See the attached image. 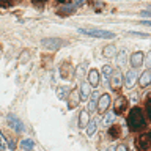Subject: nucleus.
Wrapping results in <instances>:
<instances>
[{"mask_svg":"<svg viewBox=\"0 0 151 151\" xmlns=\"http://www.w3.org/2000/svg\"><path fill=\"white\" fill-rule=\"evenodd\" d=\"M76 76H77L79 80H82V79L85 77V66H83V65H80V66H77V68H76Z\"/></svg>","mask_w":151,"mask_h":151,"instance_id":"obj_26","label":"nucleus"},{"mask_svg":"<svg viewBox=\"0 0 151 151\" xmlns=\"http://www.w3.org/2000/svg\"><path fill=\"white\" fill-rule=\"evenodd\" d=\"M8 146H9V150H14V148H16V142L11 139V140H9V143H8Z\"/></svg>","mask_w":151,"mask_h":151,"instance_id":"obj_36","label":"nucleus"},{"mask_svg":"<svg viewBox=\"0 0 151 151\" xmlns=\"http://www.w3.org/2000/svg\"><path fill=\"white\" fill-rule=\"evenodd\" d=\"M135 148L139 151H150L151 150V132L140 134L135 139Z\"/></svg>","mask_w":151,"mask_h":151,"instance_id":"obj_3","label":"nucleus"},{"mask_svg":"<svg viewBox=\"0 0 151 151\" xmlns=\"http://www.w3.org/2000/svg\"><path fill=\"white\" fill-rule=\"evenodd\" d=\"M127 126H129L131 131H139L145 126V116H143V112L140 110L139 107H134L132 110L129 112L127 115Z\"/></svg>","mask_w":151,"mask_h":151,"instance_id":"obj_1","label":"nucleus"},{"mask_svg":"<svg viewBox=\"0 0 151 151\" xmlns=\"http://www.w3.org/2000/svg\"><path fill=\"white\" fill-rule=\"evenodd\" d=\"M88 83L91 85V87H98V83H99V73L96 69H91L88 73Z\"/></svg>","mask_w":151,"mask_h":151,"instance_id":"obj_16","label":"nucleus"},{"mask_svg":"<svg viewBox=\"0 0 151 151\" xmlns=\"http://www.w3.org/2000/svg\"><path fill=\"white\" fill-rule=\"evenodd\" d=\"M109 135L113 137V139H120V135H121V127H120V126H112L110 129H109Z\"/></svg>","mask_w":151,"mask_h":151,"instance_id":"obj_22","label":"nucleus"},{"mask_svg":"<svg viewBox=\"0 0 151 151\" xmlns=\"http://www.w3.org/2000/svg\"><path fill=\"white\" fill-rule=\"evenodd\" d=\"M143 60H145V55L142 54V52H134V54L131 55V65L132 68H139V66L143 65Z\"/></svg>","mask_w":151,"mask_h":151,"instance_id":"obj_9","label":"nucleus"},{"mask_svg":"<svg viewBox=\"0 0 151 151\" xmlns=\"http://www.w3.org/2000/svg\"><path fill=\"white\" fill-rule=\"evenodd\" d=\"M85 2H87V0H74V5H76V8H77V6H82Z\"/></svg>","mask_w":151,"mask_h":151,"instance_id":"obj_34","label":"nucleus"},{"mask_svg":"<svg viewBox=\"0 0 151 151\" xmlns=\"http://www.w3.org/2000/svg\"><path fill=\"white\" fill-rule=\"evenodd\" d=\"M83 35L93 36V38H101V40H110V38H115V33L109 32V30H98V28H80L79 30Z\"/></svg>","mask_w":151,"mask_h":151,"instance_id":"obj_2","label":"nucleus"},{"mask_svg":"<svg viewBox=\"0 0 151 151\" xmlns=\"http://www.w3.org/2000/svg\"><path fill=\"white\" fill-rule=\"evenodd\" d=\"M143 63H146L148 66H151V50H150V54L146 55V61H143Z\"/></svg>","mask_w":151,"mask_h":151,"instance_id":"obj_35","label":"nucleus"},{"mask_svg":"<svg viewBox=\"0 0 151 151\" xmlns=\"http://www.w3.org/2000/svg\"><path fill=\"white\" fill-rule=\"evenodd\" d=\"M116 54V49H115V46H106L104 47V50H102V55L106 57V58H112L113 55Z\"/></svg>","mask_w":151,"mask_h":151,"instance_id":"obj_21","label":"nucleus"},{"mask_svg":"<svg viewBox=\"0 0 151 151\" xmlns=\"http://www.w3.org/2000/svg\"><path fill=\"white\" fill-rule=\"evenodd\" d=\"M69 87H66V85H61V87L57 88V96H58V99H65L66 96L69 94Z\"/></svg>","mask_w":151,"mask_h":151,"instance_id":"obj_18","label":"nucleus"},{"mask_svg":"<svg viewBox=\"0 0 151 151\" xmlns=\"http://www.w3.org/2000/svg\"><path fill=\"white\" fill-rule=\"evenodd\" d=\"M60 74H61L63 79H71L73 74H74V66L71 63H68V61H65V63L61 65V68H60Z\"/></svg>","mask_w":151,"mask_h":151,"instance_id":"obj_7","label":"nucleus"},{"mask_svg":"<svg viewBox=\"0 0 151 151\" xmlns=\"http://www.w3.org/2000/svg\"><path fill=\"white\" fill-rule=\"evenodd\" d=\"M90 96V83L88 82H82V85H80V98L83 99H88Z\"/></svg>","mask_w":151,"mask_h":151,"instance_id":"obj_17","label":"nucleus"},{"mask_svg":"<svg viewBox=\"0 0 151 151\" xmlns=\"http://www.w3.org/2000/svg\"><path fill=\"white\" fill-rule=\"evenodd\" d=\"M112 73H113V68L110 65H106V66H102V74H104V77H110L112 76Z\"/></svg>","mask_w":151,"mask_h":151,"instance_id":"obj_27","label":"nucleus"},{"mask_svg":"<svg viewBox=\"0 0 151 151\" xmlns=\"http://www.w3.org/2000/svg\"><path fill=\"white\" fill-rule=\"evenodd\" d=\"M121 83H123L121 73H120L118 69H115V71L112 73V76H110V85H112V88H113V90H120Z\"/></svg>","mask_w":151,"mask_h":151,"instance_id":"obj_6","label":"nucleus"},{"mask_svg":"<svg viewBox=\"0 0 151 151\" xmlns=\"http://www.w3.org/2000/svg\"><path fill=\"white\" fill-rule=\"evenodd\" d=\"M107 151H115V148H113V146H110V148H109Z\"/></svg>","mask_w":151,"mask_h":151,"instance_id":"obj_38","label":"nucleus"},{"mask_svg":"<svg viewBox=\"0 0 151 151\" xmlns=\"http://www.w3.org/2000/svg\"><path fill=\"white\" fill-rule=\"evenodd\" d=\"M74 11H76V5L74 3H71V5L65 3L63 6L58 8V11H57V13H58L60 16H69V14H73Z\"/></svg>","mask_w":151,"mask_h":151,"instance_id":"obj_13","label":"nucleus"},{"mask_svg":"<svg viewBox=\"0 0 151 151\" xmlns=\"http://www.w3.org/2000/svg\"><path fill=\"white\" fill-rule=\"evenodd\" d=\"M6 120H8V124H9V127H11V129H14L16 132H19V134L25 131V126H24V123H22L21 120H19V118H17L16 115L9 113V115L6 116Z\"/></svg>","mask_w":151,"mask_h":151,"instance_id":"obj_5","label":"nucleus"},{"mask_svg":"<svg viewBox=\"0 0 151 151\" xmlns=\"http://www.w3.org/2000/svg\"><path fill=\"white\" fill-rule=\"evenodd\" d=\"M126 109H127V99L126 98H118L115 101V106H113V112L123 113V112H126Z\"/></svg>","mask_w":151,"mask_h":151,"instance_id":"obj_10","label":"nucleus"},{"mask_svg":"<svg viewBox=\"0 0 151 151\" xmlns=\"http://www.w3.org/2000/svg\"><path fill=\"white\" fill-rule=\"evenodd\" d=\"M142 25H148V27H151V21H143V22H142Z\"/></svg>","mask_w":151,"mask_h":151,"instance_id":"obj_37","label":"nucleus"},{"mask_svg":"<svg viewBox=\"0 0 151 151\" xmlns=\"http://www.w3.org/2000/svg\"><path fill=\"white\" fill-rule=\"evenodd\" d=\"M11 3H13V0H0V5H3V6H9Z\"/></svg>","mask_w":151,"mask_h":151,"instance_id":"obj_32","label":"nucleus"},{"mask_svg":"<svg viewBox=\"0 0 151 151\" xmlns=\"http://www.w3.org/2000/svg\"><path fill=\"white\" fill-rule=\"evenodd\" d=\"M139 14L142 17H151V11H140Z\"/></svg>","mask_w":151,"mask_h":151,"instance_id":"obj_33","label":"nucleus"},{"mask_svg":"<svg viewBox=\"0 0 151 151\" xmlns=\"http://www.w3.org/2000/svg\"><path fill=\"white\" fill-rule=\"evenodd\" d=\"M5 148H6V142H5L2 132H0V151H5Z\"/></svg>","mask_w":151,"mask_h":151,"instance_id":"obj_29","label":"nucleus"},{"mask_svg":"<svg viewBox=\"0 0 151 151\" xmlns=\"http://www.w3.org/2000/svg\"><path fill=\"white\" fill-rule=\"evenodd\" d=\"M68 99H69V104H68V107H69V109L77 107V106H79V102H80V96H79V93L76 91V90H71V91H69Z\"/></svg>","mask_w":151,"mask_h":151,"instance_id":"obj_11","label":"nucleus"},{"mask_svg":"<svg viewBox=\"0 0 151 151\" xmlns=\"http://www.w3.org/2000/svg\"><path fill=\"white\" fill-rule=\"evenodd\" d=\"M135 82H137V71L135 69L127 71L126 76H124V85H126L127 88H132Z\"/></svg>","mask_w":151,"mask_h":151,"instance_id":"obj_8","label":"nucleus"},{"mask_svg":"<svg viewBox=\"0 0 151 151\" xmlns=\"http://www.w3.org/2000/svg\"><path fill=\"white\" fill-rule=\"evenodd\" d=\"M146 113H148V118L151 120V99L146 102Z\"/></svg>","mask_w":151,"mask_h":151,"instance_id":"obj_30","label":"nucleus"},{"mask_svg":"<svg viewBox=\"0 0 151 151\" xmlns=\"http://www.w3.org/2000/svg\"><path fill=\"white\" fill-rule=\"evenodd\" d=\"M129 36H137V38H150L148 33H142V32H127Z\"/></svg>","mask_w":151,"mask_h":151,"instance_id":"obj_28","label":"nucleus"},{"mask_svg":"<svg viewBox=\"0 0 151 151\" xmlns=\"http://www.w3.org/2000/svg\"><path fill=\"white\" fill-rule=\"evenodd\" d=\"M41 44H42V47H46L49 50H58L61 46L66 44V41L60 40V38H44L41 41Z\"/></svg>","mask_w":151,"mask_h":151,"instance_id":"obj_4","label":"nucleus"},{"mask_svg":"<svg viewBox=\"0 0 151 151\" xmlns=\"http://www.w3.org/2000/svg\"><path fill=\"white\" fill-rule=\"evenodd\" d=\"M98 129V118H94L87 124V135H93Z\"/></svg>","mask_w":151,"mask_h":151,"instance_id":"obj_20","label":"nucleus"},{"mask_svg":"<svg viewBox=\"0 0 151 151\" xmlns=\"http://www.w3.org/2000/svg\"><path fill=\"white\" fill-rule=\"evenodd\" d=\"M88 124V110H82L79 116V127H87Z\"/></svg>","mask_w":151,"mask_h":151,"instance_id":"obj_19","label":"nucleus"},{"mask_svg":"<svg viewBox=\"0 0 151 151\" xmlns=\"http://www.w3.org/2000/svg\"><path fill=\"white\" fill-rule=\"evenodd\" d=\"M98 101H99V93L98 91H94V93H91L90 94V102H88V113H91V112H94V109L98 107Z\"/></svg>","mask_w":151,"mask_h":151,"instance_id":"obj_14","label":"nucleus"},{"mask_svg":"<svg viewBox=\"0 0 151 151\" xmlns=\"http://www.w3.org/2000/svg\"><path fill=\"white\" fill-rule=\"evenodd\" d=\"M113 120H115V112H107L106 113V116H104V124H112V123H113Z\"/></svg>","mask_w":151,"mask_h":151,"instance_id":"obj_25","label":"nucleus"},{"mask_svg":"<svg viewBox=\"0 0 151 151\" xmlns=\"http://www.w3.org/2000/svg\"><path fill=\"white\" fill-rule=\"evenodd\" d=\"M115 151H127V146L121 143V145H118L116 148H115Z\"/></svg>","mask_w":151,"mask_h":151,"instance_id":"obj_31","label":"nucleus"},{"mask_svg":"<svg viewBox=\"0 0 151 151\" xmlns=\"http://www.w3.org/2000/svg\"><path fill=\"white\" fill-rule=\"evenodd\" d=\"M126 58H127L126 50H121L120 54H118V57H116V63H118V66H124V63H126Z\"/></svg>","mask_w":151,"mask_h":151,"instance_id":"obj_24","label":"nucleus"},{"mask_svg":"<svg viewBox=\"0 0 151 151\" xmlns=\"http://www.w3.org/2000/svg\"><path fill=\"white\" fill-rule=\"evenodd\" d=\"M33 146H35V143H33V140H30V139H24V140L21 142V148H22V150L30 151V150H33Z\"/></svg>","mask_w":151,"mask_h":151,"instance_id":"obj_23","label":"nucleus"},{"mask_svg":"<svg viewBox=\"0 0 151 151\" xmlns=\"http://www.w3.org/2000/svg\"><path fill=\"white\" fill-rule=\"evenodd\" d=\"M38 2H42V0H38Z\"/></svg>","mask_w":151,"mask_h":151,"instance_id":"obj_39","label":"nucleus"},{"mask_svg":"<svg viewBox=\"0 0 151 151\" xmlns=\"http://www.w3.org/2000/svg\"><path fill=\"white\" fill-rule=\"evenodd\" d=\"M109 104H110V96L106 93V94H102V96L99 98V101H98V110H99V113L106 112L107 107H109Z\"/></svg>","mask_w":151,"mask_h":151,"instance_id":"obj_12","label":"nucleus"},{"mask_svg":"<svg viewBox=\"0 0 151 151\" xmlns=\"http://www.w3.org/2000/svg\"><path fill=\"white\" fill-rule=\"evenodd\" d=\"M150 83H151V69H146L139 77V85L140 87H148Z\"/></svg>","mask_w":151,"mask_h":151,"instance_id":"obj_15","label":"nucleus"}]
</instances>
